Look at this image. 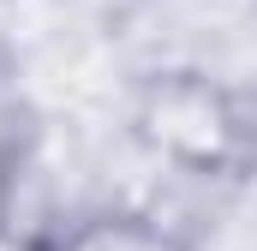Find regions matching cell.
<instances>
[{"instance_id":"6da1fadb","label":"cell","mask_w":257,"mask_h":251,"mask_svg":"<svg viewBox=\"0 0 257 251\" xmlns=\"http://www.w3.org/2000/svg\"><path fill=\"white\" fill-rule=\"evenodd\" d=\"M180 251H257V168L245 162L215 203L197 215V227L180 239Z\"/></svg>"},{"instance_id":"7a4b0ae2","label":"cell","mask_w":257,"mask_h":251,"mask_svg":"<svg viewBox=\"0 0 257 251\" xmlns=\"http://www.w3.org/2000/svg\"><path fill=\"white\" fill-rule=\"evenodd\" d=\"M60 251H180V239L162 233V227L144 221V215H108V221L72 233Z\"/></svg>"},{"instance_id":"3957f363","label":"cell","mask_w":257,"mask_h":251,"mask_svg":"<svg viewBox=\"0 0 257 251\" xmlns=\"http://www.w3.org/2000/svg\"><path fill=\"white\" fill-rule=\"evenodd\" d=\"M18 120H24V114H18V102H12V96L0 90V180H6V156H12V138H18Z\"/></svg>"}]
</instances>
